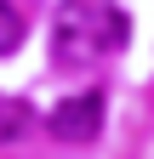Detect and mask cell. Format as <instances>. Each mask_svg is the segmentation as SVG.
Returning <instances> with one entry per match:
<instances>
[{
    "label": "cell",
    "mask_w": 154,
    "mask_h": 159,
    "mask_svg": "<svg viewBox=\"0 0 154 159\" xmlns=\"http://www.w3.org/2000/svg\"><path fill=\"white\" fill-rule=\"evenodd\" d=\"M126 11L114 6V0H63L51 17V51L74 63V57H108L126 46Z\"/></svg>",
    "instance_id": "1"
},
{
    "label": "cell",
    "mask_w": 154,
    "mask_h": 159,
    "mask_svg": "<svg viewBox=\"0 0 154 159\" xmlns=\"http://www.w3.org/2000/svg\"><path fill=\"white\" fill-rule=\"evenodd\" d=\"M51 136L57 142H91V136L103 131V91L91 85V91H74V97H63V102L51 108Z\"/></svg>",
    "instance_id": "2"
},
{
    "label": "cell",
    "mask_w": 154,
    "mask_h": 159,
    "mask_svg": "<svg viewBox=\"0 0 154 159\" xmlns=\"http://www.w3.org/2000/svg\"><path fill=\"white\" fill-rule=\"evenodd\" d=\"M29 125H34L29 102H17V97H0V148H6V142H23V136H29Z\"/></svg>",
    "instance_id": "3"
},
{
    "label": "cell",
    "mask_w": 154,
    "mask_h": 159,
    "mask_svg": "<svg viewBox=\"0 0 154 159\" xmlns=\"http://www.w3.org/2000/svg\"><path fill=\"white\" fill-rule=\"evenodd\" d=\"M23 46V11L12 6V0H0V57Z\"/></svg>",
    "instance_id": "4"
}]
</instances>
